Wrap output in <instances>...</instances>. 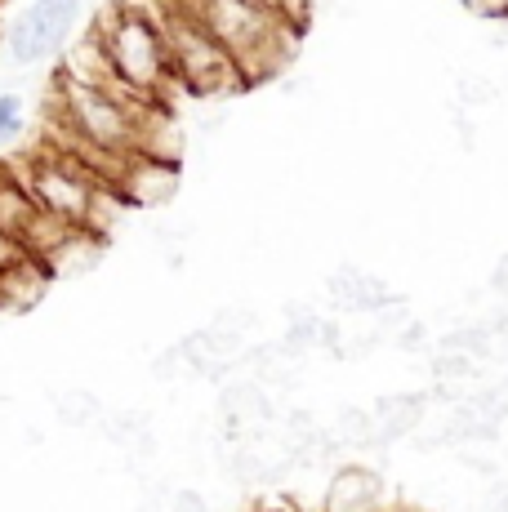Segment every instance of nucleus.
Listing matches in <instances>:
<instances>
[{
  "label": "nucleus",
  "instance_id": "15",
  "mask_svg": "<svg viewBox=\"0 0 508 512\" xmlns=\"http://www.w3.org/2000/svg\"><path fill=\"white\" fill-rule=\"evenodd\" d=\"M27 125V107H23V94H0V152L9 143H18Z\"/></svg>",
  "mask_w": 508,
  "mask_h": 512
},
{
  "label": "nucleus",
  "instance_id": "13",
  "mask_svg": "<svg viewBox=\"0 0 508 512\" xmlns=\"http://www.w3.org/2000/svg\"><path fill=\"white\" fill-rule=\"evenodd\" d=\"M335 432L339 441H344V450H375L379 446V423L370 410H361V406H344L335 415Z\"/></svg>",
  "mask_w": 508,
  "mask_h": 512
},
{
  "label": "nucleus",
  "instance_id": "24",
  "mask_svg": "<svg viewBox=\"0 0 508 512\" xmlns=\"http://www.w3.org/2000/svg\"><path fill=\"white\" fill-rule=\"evenodd\" d=\"M259 512H281V508H259Z\"/></svg>",
  "mask_w": 508,
  "mask_h": 512
},
{
  "label": "nucleus",
  "instance_id": "5",
  "mask_svg": "<svg viewBox=\"0 0 508 512\" xmlns=\"http://www.w3.org/2000/svg\"><path fill=\"white\" fill-rule=\"evenodd\" d=\"M112 187L130 201V210H156V205L174 201V192H179V161L130 152L121 161V170H116Z\"/></svg>",
  "mask_w": 508,
  "mask_h": 512
},
{
  "label": "nucleus",
  "instance_id": "21",
  "mask_svg": "<svg viewBox=\"0 0 508 512\" xmlns=\"http://www.w3.org/2000/svg\"><path fill=\"white\" fill-rule=\"evenodd\" d=\"M170 512H210V504H205L201 490L179 486V490H170Z\"/></svg>",
  "mask_w": 508,
  "mask_h": 512
},
{
  "label": "nucleus",
  "instance_id": "20",
  "mask_svg": "<svg viewBox=\"0 0 508 512\" xmlns=\"http://www.w3.org/2000/svg\"><path fill=\"white\" fill-rule=\"evenodd\" d=\"M473 18H486V23H508V0H459Z\"/></svg>",
  "mask_w": 508,
  "mask_h": 512
},
{
  "label": "nucleus",
  "instance_id": "2",
  "mask_svg": "<svg viewBox=\"0 0 508 512\" xmlns=\"http://www.w3.org/2000/svg\"><path fill=\"white\" fill-rule=\"evenodd\" d=\"M94 32L103 36L112 72L125 94L143 98V103L170 107V94L183 90V85L174 81L161 18H152L148 9H134V5H112L99 23H94Z\"/></svg>",
  "mask_w": 508,
  "mask_h": 512
},
{
  "label": "nucleus",
  "instance_id": "16",
  "mask_svg": "<svg viewBox=\"0 0 508 512\" xmlns=\"http://www.w3.org/2000/svg\"><path fill=\"white\" fill-rule=\"evenodd\" d=\"M152 379H156V383H179V379H192V366H188V357H183L179 343H170L165 352H156V357H152Z\"/></svg>",
  "mask_w": 508,
  "mask_h": 512
},
{
  "label": "nucleus",
  "instance_id": "9",
  "mask_svg": "<svg viewBox=\"0 0 508 512\" xmlns=\"http://www.w3.org/2000/svg\"><path fill=\"white\" fill-rule=\"evenodd\" d=\"M54 72L67 76V81H81V85H121L116 81V72H112V58H107L103 36L94 32V27L76 45L63 49V58H58Z\"/></svg>",
  "mask_w": 508,
  "mask_h": 512
},
{
  "label": "nucleus",
  "instance_id": "10",
  "mask_svg": "<svg viewBox=\"0 0 508 512\" xmlns=\"http://www.w3.org/2000/svg\"><path fill=\"white\" fill-rule=\"evenodd\" d=\"M99 259H103V236L90 232V228H76V232L67 236V241L50 254V259H41V263L50 268L54 281H76V277H85V272L99 268Z\"/></svg>",
  "mask_w": 508,
  "mask_h": 512
},
{
  "label": "nucleus",
  "instance_id": "19",
  "mask_svg": "<svg viewBox=\"0 0 508 512\" xmlns=\"http://www.w3.org/2000/svg\"><path fill=\"white\" fill-rule=\"evenodd\" d=\"M27 259H36V254L27 250L23 236H14V232L0 228V277H5V272H14L18 263H27Z\"/></svg>",
  "mask_w": 508,
  "mask_h": 512
},
{
  "label": "nucleus",
  "instance_id": "3",
  "mask_svg": "<svg viewBox=\"0 0 508 512\" xmlns=\"http://www.w3.org/2000/svg\"><path fill=\"white\" fill-rule=\"evenodd\" d=\"M161 32L165 45H170V67H174V81L183 85V94H197V98H219L228 90H237L241 81V67L237 58L228 54L210 32L188 18L183 9L165 5L161 14Z\"/></svg>",
  "mask_w": 508,
  "mask_h": 512
},
{
  "label": "nucleus",
  "instance_id": "23",
  "mask_svg": "<svg viewBox=\"0 0 508 512\" xmlns=\"http://www.w3.org/2000/svg\"><path fill=\"white\" fill-rule=\"evenodd\" d=\"M388 512H428V508H419V504H393Z\"/></svg>",
  "mask_w": 508,
  "mask_h": 512
},
{
  "label": "nucleus",
  "instance_id": "11",
  "mask_svg": "<svg viewBox=\"0 0 508 512\" xmlns=\"http://www.w3.org/2000/svg\"><path fill=\"white\" fill-rule=\"evenodd\" d=\"M50 268H45L41 259H27L18 263L14 272H5L0 277V308H32V303H41V294L50 290Z\"/></svg>",
  "mask_w": 508,
  "mask_h": 512
},
{
  "label": "nucleus",
  "instance_id": "1",
  "mask_svg": "<svg viewBox=\"0 0 508 512\" xmlns=\"http://www.w3.org/2000/svg\"><path fill=\"white\" fill-rule=\"evenodd\" d=\"M188 18H197L205 32L214 36L241 67V81L259 85L277 76L281 67L295 58L304 27L290 23L263 0H170Z\"/></svg>",
  "mask_w": 508,
  "mask_h": 512
},
{
  "label": "nucleus",
  "instance_id": "7",
  "mask_svg": "<svg viewBox=\"0 0 508 512\" xmlns=\"http://www.w3.org/2000/svg\"><path fill=\"white\" fill-rule=\"evenodd\" d=\"M326 294H330V303H335V312H348V317H379V312L397 299L384 277L357 268V263H344V268L330 272Z\"/></svg>",
  "mask_w": 508,
  "mask_h": 512
},
{
  "label": "nucleus",
  "instance_id": "22",
  "mask_svg": "<svg viewBox=\"0 0 508 512\" xmlns=\"http://www.w3.org/2000/svg\"><path fill=\"white\" fill-rule=\"evenodd\" d=\"M393 343H397L402 352H424V348H428V326H424V321H410V326L397 334Z\"/></svg>",
  "mask_w": 508,
  "mask_h": 512
},
{
  "label": "nucleus",
  "instance_id": "8",
  "mask_svg": "<svg viewBox=\"0 0 508 512\" xmlns=\"http://www.w3.org/2000/svg\"><path fill=\"white\" fill-rule=\"evenodd\" d=\"M428 392H393V397H379L370 406V415L379 423V446H393L402 437H415L419 423L428 415Z\"/></svg>",
  "mask_w": 508,
  "mask_h": 512
},
{
  "label": "nucleus",
  "instance_id": "4",
  "mask_svg": "<svg viewBox=\"0 0 508 512\" xmlns=\"http://www.w3.org/2000/svg\"><path fill=\"white\" fill-rule=\"evenodd\" d=\"M81 0H32L9 27L5 54L14 67H36L63 49V36L72 32Z\"/></svg>",
  "mask_w": 508,
  "mask_h": 512
},
{
  "label": "nucleus",
  "instance_id": "6",
  "mask_svg": "<svg viewBox=\"0 0 508 512\" xmlns=\"http://www.w3.org/2000/svg\"><path fill=\"white\" fill-rule=\"evenodd\" d=\"M388 481L366 464H339L326 481L321 512H388Z\"/></svg>",
  "mask_w": 508,
  "mask_h": 512
},
{
  "label": "nucleus",
  "instance_id": "18",
  "mask_svg": "<svg viewBox=\"0 0 508 512\" xmlns=\"http://www.w3.org/2000/svg\"><path fill=\"white\" fill-rule=\"evenodd\" d=\"M455 94H459V107H491L495 98H500V90H495L486 76H464V81L455 85Z\"/></svg>",
  "mask_w": 508,
  "mask_h": 512
},
{
  "label": "nucleus",
  "instance_id": "14",
  "mask_svg": "<svg viewBox=\"0 0 508 512\" xmlns=\"http://www.w3.org/2000/svg\"><path fill=\"white\" fill-rule=\"evenodd\" d=\"M433 383H459V388H477L482 383V361L455 348H433Z\"/></svg>",
  "mask_w": 508,
  "mask_h": 512
},
{
  "label": "nucleus",
  "instance_id": "12",
  "mask_svg": "<svg viewBox=\"0 0 508 512\" xmlns=\"http://www.w3.org/2000/svg\"><path fill=\"white\" fill-rule=\"evenodd\" d=\"M54 415L67 423V428H99L103 423V401L94 397L90 388H63L54 401Z\"/></svg>",
  "mask_w": 508,
  "mask_h": 512
},
{
  "label": "nucleus",
  "instance_id": "17",
  "mask_svg": "<svg viewBox=\"0 0 508 512\" xmlns=\"http://www.w3.org/2000/svg\"><path fill=\"white\" fill-rule=\"evenodd\" d=\"M210 326L223 330V334H237V339L250 343V330H259V312L254 308H219L210 317Z\"/></svg>",
  "mask_w": 508,
  "mask_h": 512
}]
</instances>
